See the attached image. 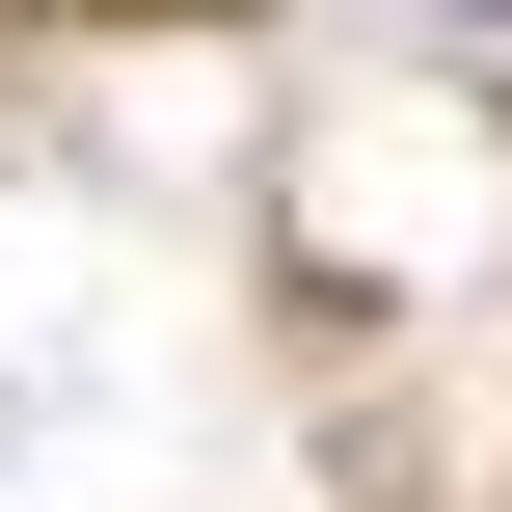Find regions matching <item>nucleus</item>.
Listing matches in <instances>:
<instances>
[{
	"label": "nucleus",
	"instance_id": "nucleus-1",
	"mask_svg": "<svg viewBox=\"0 0 512 512\" xmlns=\"http://www.w3.org/2000/svg\"><path fill=\"white\" fill-rule=\"evenodd\" d=\"M459 27H512V0H459Z\"/></svg>",
	"mask_w": 512,
	"mask_h": 512
}]
</instances>
